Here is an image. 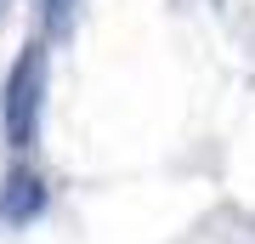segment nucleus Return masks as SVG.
Listing matches in <instances>:
<instances>
[{"mask_svg":"<svg viewBox=\"0 0 255 244\" xmlns=\"http://www.w3.org/2000/svg\"><path fill=\"white\" fill-rule=\"evenodd\" d=\"M40 114H46V45L28 40L6 74V142H11V154H28L40 142Z\"/></svg>","mask_w":255,"mask_h":244,"instance_id":"1","label":"nucleus"},{"mask_svg":"<svg viewBox=\"0 0 255 244\" xmlns=\"http://www.w3.org/2000/svg\"><path fill=\"white\" fill-rule=\"evenodd\" d=\"M40 205H46L40 176L34 171H11L6 176V193H0V216H6V222H28V216H40Z\"/></svg>","mask_w":255,"mask_h":244,"instance_id":"2","label":"nucleus"},{"mask_svg":"<svg viewBox=\"0 0 255 244\" xmlns=\"http://www.w3.org/2000/svg\"><path fill=\"white\" fill-rule=\"evenodd\" d=\"M74 6H80V0H46V23H51V28H63V23L74 17Z\"/></svg>","mask_w":255,"mask_h":244,"instance_id":"3","label":"nucleus"},{"mask_svg":"<svg viewBox=\"0 0 255 244\" xmlns=\"http://www.w3.org/2000/svg\"><path fill=\"white\" fill-rule=\"evenodd\" d=\"M0 11H6V0H0Z\"/></svg>","mask_w":255,"mask_h":244,"instance_id":"4","label":"nucleus"}]
</instances>
